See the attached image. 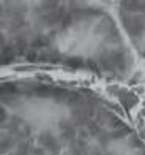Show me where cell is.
Returning a JSON list of instances; mask_svg holds the SVG:
<instances>
[{
  "mask_svg": "<svg viewBox=\"0 0 145 155\" xmlns=\"http://www.w3.org/2000/svg\"><path fill=\"white\" fill-rule=\"evenodd\" d=\"M143 155H145V152H143Z\"/></svg>",
  "mask_w": 145,
  "mask_h": 155,
  "instance_id": "21",
  "label": "cell"
},
{
  "mask_svg": "<svg viewBox=\"0 0 145 155\" xmlns=\"http://www.w3.org/2000/svg\"><path fill=\"white\" fill-rule=\"evenodd\" d=\"M121 6L125 8L128 13H136V11H140L143 6L139 2H121Z\"/></svg>",
  "mask_w": 145,
  "mask_h": 155,
  "instance_id": "5",
  "label": "cell"
},
{
  "mask_svg": "<svg viewBox=\"0 0 145 155\" xmlns=\"http://www.w3.org/2000/svg\"><path fill=\"white\" fill-rule=\"evenodd\" d=\"M0 119H2V122L5 120V119H6V111L2 108V109H0Z\"/></svg>",
  "mask_w": 145,
  "mask_h": 155,
  "instance_id": "18",
  "label": "cell"
},
{
  "mask_svg": "<svg viewBox=\"0 0 145 155\" xmlns=\"http://www.w3.org/2000/svg\"><path fill=\"white\" fill-rule=\"evenodd\" d=\"M25 46H27L25 40L24 38H19L16 41V52H25Z\"/></svg>",
  "mask_w": 145,
  "mask_h": 155,
  "instance_id": "14",
  "label": "cell"
},
{
  "mask_svg": "<svg viewBox=\"0 0 145 155\" xmlns=\"http://www.w3.org/2000/svg\"><path fill=\"white\" fill-rule=\"evenodd\" d=\"M16 92H17L16 84H11V82H5V84H2V95H3V97H8V95L16 94Z\"/></svg>",
  "mask_w": 145,
  "mask_h": 155,
  "instance_id": "8",
  "label": "cell"
},
{
  "mask_svg": "<svg viewBox=\"0 0 145 155\" xmlns=\"http://www.w3.org/2000/svg\"><path fill=\"white\" fill-rule=\"evenodd\" d=\"M39 141L43 143L44 149H47V150L52 152V153H58L60 146H58V143L55 141V138L52 135H49V133H43V135L39 136Z\"/></svg>",
  "mask_w": 145,
  "mask_h": 155,
  "instance_id": "2",
  "label": "cell"
},
{
  "mask_svg": "<svg viewBox=\"0 0 145 155\" xmlns=\"http://www.w3.org/2000/svg\"><path fill=\"white\" fill-rule=\"evenodd\" d=\"M121 22L125 24L128 33L134 38H139L140 35L145 30V22L140 18H136V16H129V13H121Z\"/></svg>",
  "mask_w": 145,
  "mask_h": 155,
  "instance_id": "1",
  "label": "cell"
},
{
  "mask_svg": "<svg viewBox=\"0 0 145 155\" xmlns=\"http://www.w3.org/2000/svg\"><path fill=\"white\" fill-rule=\"evenodd\" d=\"M49 41H47V38L46 37H36L35 40H33V48H43V46H46Z\"/></svg>",
  "mask_w": 145,
  "mask_h": 155,
  "instance_id": "13",
  "label": "cell"
},
{
  "mask_svg": "<svg viewBox=\"0 0 145 155\" xmlns=\"http://www.w3.org/2000/svg\"><path fill=\"white\" fill-rule=\"evenodd\" d=\"M128 133H129L128 127H126V125H121V127H120V130H115L110 136H112V138H123V136H126Z\"/></svg>",
  "mask_w": 145,
  "mask_h": 155,
  "instance_id": "12",
  "label": "cell"
},
{
  "mask_svg": "<svg viewBox=\"0 0 145 155\" xmlns=\"http://www.w3.org/2000/svg\"><path fill=\"white\" fill-rule=\"evenodd\" d=\"M32 155H44V152L39 150V149H33L32 150Z\"/></svg>",
  "mask_w": 145,
  "mask_h": 155,
  "instance_id": "19",
  "label": "cell"
},
{
  "mask_svg": "<svg viewBox=\"0 0 145 155\" xmlns=\"http://www.w3.org/2000/svg\"><path fill=\"white\" fill-rule=\"evenodd\" d=\"M112 60H114V67L123 70L125 68V55L120 51H112Z\"/></svg>",
  "mask_w": 145,
  "mask_h": 155,
  "instance_id": "3",
  "label": "cell"
},
{
  "mask_svg": "<svg viewBox=\"0 0 145 155\" xmlns=\"http://www.w3.org/2000/svg\"><path fill=\"white\" fill-rule=\"evenodd\" d=\"M10 147H11V141H10V139H2V147H0V150L6 152Z\"/></svg>",
  "mask_w": 145,
  "mask_h": 155,
  "instance_id": "15",
  "label": "cell"
},
{
  "mask_svg": "<svg viewBox=\"0 0 145 155\" xmlns=\"http://www.w3.org/2000/svg\"><path fill=\"white\" fill-rule=\"evenodd\" d=\"M65 101H66L68 104H71V106H74V104H79L80 95L76 94V92H68V95H66V98H65Z\"/></svg>",
  "mask_w": 145,
  "mask_h": 155,
  "instance_id": "9",
  "label": "cell"
},
{
  "mask_svg": "<svg viewBox=\"0 0 145 155\" xmlns=\"http://www.w3.org/2000/svg\"><path fill=\"white\" fill-rule=\"evenodd\" d=\"M101 67L106 70L114 68V60H112V52H102L101 54Z\"/></svg>",
  "mask_w": 145,
  "mask_h": 155,
  "instance_id": "4",
  "label": "cell"
},
{
  "mask_svg": "<svg viewBox=\"0 0 145 155\" xmlns=\"http://www.w3.org/2000/svg\"><path fill=\"white\" fill-rule=\"evenodd\" d=\"M14 52L16 51H13L11 46H5L2 49V63H10L11 59L14 57Z\"/></svg>",
  "mask_w": 145,
  "mask_h": 155,
  "instance_id": "6",
  "label": "cell"
},
{
  "mask_svg": "<svg viewBox=\"0 0 145 155\" xmlns=\"http://www.w3.org/2000/svg\"><path fill=\"white\" fill-rule=\"evenodd\" d=\"M35 94L38 97H52L54 89L49 87V86H38V87H35Z\"/></svg>",
  "mask_w": 145,
  "mask_h": 155,
  "instance_id": "7",
  "label": "cell"
},
{
  "mask_svg": "<svg viewBox=\"0 0 145 155\" xmlns=\"http://www.w3.org/2000/svg\"><path fill=\"white\" fill-rule=\"evenodd\" d=\"M66 65L71 67V68H79V67L84 65V60H82L80 57H70L66 60Z\"/></svg>",
  "mask_w": 145,
  "mask_h": 155,
  "instance_id": "11",
  "label": "cell"
},
{
  "mask_svg": "<svg viewBox=\"0 0 145 155\" xmlns=\"http://www.w3.org/2000/svg\"><path fill=\"white\" fill-rule=\"evenodd\" d=\"M27 59H29L30 62L36 60V54H35V52H27Z\"/></svg>",
  "mask_w": 145,
  "mask_h": 155,
  "instance_id": "17",
  "label": "cell"
},
{
  "mask_svg": "<svg viewBox=\"0 0 145 155\" xmlns=\"http://www.w3.org/2000/svg\"><path fill=\"white\" fill-rule=\"evenodd\" d=\"M90 133H93V135H98V133H99L98 125H96V124H90Z\"/></svg>",
  "mask_w": 145,
  "mask_h": 155,
  "instance_id": "16",
  "label": "cell"
},
{
  "mask_svg": "<svg viewBox=\"0 0 145 155\" xmlns=\"http://www.w3.org/2000/svg\"><path fill=\"white\" fill-rule=\"evenodd\" d=\"M133 146H134V147H140L142 144H140V141L137 139V138H134V139H133Z\"/></svg>",
  "mask_w": 145,
  "mask_h": 155,
  "instance_id": "20",
  "label": "cell"
},
{
  "mask_svg": "<svg viewBox=\"0 0 145 155\" xmlns=\"http://www.w3.org/2000/svg\"><path fill=\"white\" fill-rule=\"evenodd\" d=\"M61 128H63V131H61V136H63V139H66V141H71L73 138H74V130L71 128L70 125H61Z\"/></svg>",
  "mask_w": 145,
  "mask_h": 155,
  "instance_id": "10",
  "label": "cell"
}]
</instances>
